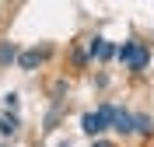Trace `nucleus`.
Wrapping results in <instances>:
<instances>
[{"mask_svg": "<svg viewBox=\"0 0 154 147\" xmlns=\"http://www.w3.org/2000/svg\"><path fill=\"white\" fill-rule=\"evenodd\" d=\"M116 56L123 60V63H130L133 70H144V67H147V60H151V56H147V49L140 46V42H133V39H130V42H123Z\"/></svg>", "mask_w": 154, "mask_h": 147, "instance_id": "nucleus-1", "label": "nucleus"}, {"mask_svg": "<svg viewBox=\"0 0 154 147\" xmlns=\"http://www.w3.org/2000/svg\"><path fill=\"white\" fill-rule=\"evenodd\" d=\"M105 126H109V116H105V112H84V116H81V130H84L88 137H98Z\"/></svg>", "mask_w": 154, "mask_h": 147, "instance_id": "nucleus-2", "label": "nucleus"}, {"mask_svg": "<svg viewBox=\"0 0 154 147\" xmlns=\"http://www.w3.org/2000/svg\"><path fill=\"white\" fill-rule=\"evenodd\" d=\"M112 126L116 130H119V133H133V116H126V112H119V109H116V112H112Z\"/></svg>", "mask_w": 154, "mask_h": 147, "instance_id": "nucleus-3", "label": "nucleus"}, {"mask_svg": "<svg viewBox=\"0 0 154 147\" xmlns=\"http://www.w3.org/2000/svg\"><path fill=\"white\" fill-rule=\"evenodd\" d=\"M42 56H46V53H38V49H28V53H21L18 67H21V70H35L38 63H42Z\"/></svg>", "mask_w": 154, "mask_h": 147, "instance_id": "nucleus-4", "label": "nucleus"}, {"mask_svg": "<svg viewBox=\"0 0 154 147\" xmlns=\"http://www.w3.org/2000/svg\"><path fill=\"white\" fill-rule=\"evenodd\" d=\"M14 60H21L18 46H11V42H0V67H7V63H14Z\"/></svg>", "mask_w": 154, "mask_h": 147, "instance_id": "nucleus-5", "label": "nucleus"}, {"mask_svg": "<svg viewBox=\"0 0 154 147\" xmlns=\"http://www.w3.org/2000/svg\"><path fill=\"white\" fill-rule=\"evenodd\" d=\"M18 126H21V123H18V116H11V112H7V116H0V133H4V137L18 133Z\"/></svg>", "mask_w": 154, "mask_h": 147, "instance_id": "nucleus-6", "label": "nucleus"}, {"mask_svg": "<svg viewBox=\"0 0 154 147\" xmlns=\"http://www.w3.org/2000/svg\"><path fill=\"white\" fill-rule=\"evenodd\" d=\"M133 126H137V133H151V130H154V123H151L147 116H133Z\"/></svg>", "mask_w": 154, "mask_h": 147, "instance_id": "nucleus-7", "label": "nucleus"}, {"mask_svg": "<svg viewBox=\"0 0 154 147\" xmlns=\"http://www.w3.org/2000/svg\"><path fill=\"white\" fill-rule=\"evenodd\" d=\"M116 53H119V49H116L112 42H105V46H102V53H98V60H112Z\"/></svg>", "mask_w": 154, "mask_h": 147, "instance_id": "nucleus-8", "label": "nucleus"}, {"mask_svg": "<svg viewBox=\"0 0 154 147\" xmlns=\"http://www.w3.org/2000/svg\"><path fill=\"white\" fill-rule=\"evenodd\" d=\"M102 46H105V39H91V46H88V53H91V56H98V53H102Z\"/></svg>", "mask_w": 154, "mask_h": 147, "instance_id": "nucleus-9", "label": "nucleus"}, {"mask_svg": "<svg viewBox=\"0 0 154 147\" xmlns=\"http://www.w3.org/2000/svg\"><path fill=\"white\" fill-rule=\"evenodd\" d=\"M4 105H7V109H18V95H14V91H7V95H4Z\"/></svg>", "mask_w": 154, "mask_h": 147, "instance_id": "nucleus-10", "label": "nucleus"}, {"mask_svg": "<svg viewBox=\"0 0 154 147\" xmlns=\"http://www.w3.org/2000/svg\"><path fill=\"white\" fill-rule=\"evenodd\" d=\"M95 147H112V144H105V140H98V144H95Z\"/></svg>", "mask_w": 154, "mask_h": 147, "instance_id": "nucleus-11", "label": "nucleus"}]
</instances>
